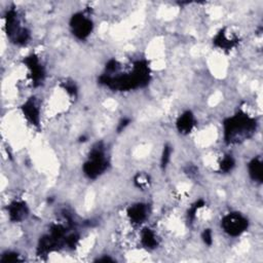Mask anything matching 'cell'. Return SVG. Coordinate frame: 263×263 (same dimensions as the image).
I'll list each match as a JSON object with an SVG mask.
<instances>
[{"label":"cell","instance_id":"cell-1","mask_svg":"<svg viewBox=\"0 0 263 263\" xmlns=\"http://www.w3.org/2000/svg\"><path fill=\"white\" fill-rule=\"evenodd\" d=\"M149 80V68L144 62H137L134 66L133 73L127 75L120 74L113 76L103 75L101 77V82L105 83L113 90L129 91L136 89V87L147 84Z\"/></svg>","mask_w":263,"mask_h":263},{"label":"cell","instance_id":"cell-2","mask_svg":"<svg viewBox=\"0 0 263 263\" xmlns=\"http://www.w3.org/2000/svg\"><path fill=\"white\" fill-rule=\"evenodd\" d=\"M223 126L226 142L232 143L251 136L256 128V123L246 114H237L227 119Z\"/></svg>","mask_w":263,"mask_h":263},{"label":"cell","instance_id":"cell-3","mask_svg":"<svg viewBox=\"0 0 263 263\" xmlns=\"http://www.w3.org/2000/svg\"><path fill=\"white\" fill-rule=\"evenodd\" d=\"M107 161L102 148H94L90 154V159L83 166L84 174L89 178L95 179L107 169Z\"/></svg>","mask_w":263,"mask_h":263},{"label":"cell","instance_id":"cell-4","mask_svg":"<svg viewBox=\"0 0 263 263\" xmlns=\"http://www.w3.org/2000/svg\"><path fill=\"white\" fill-rule=\"evenodd\" d=\"M221 225L229 236L238 237L248 228V220L239 213H231L222 219Z\"/></svg>","mask_w":263,"mask_h":263},{"label":"cell","instance_id":"cell-5","mask_svg":"<svg viewBox=\"0 0 263 263\" xmlns=\"http://www.w3.org/2000/svg\"><path fill=\"white\" fill-rule=\"evenodd\" d=\"M70 26L73 34L79 39L86 38L93 30L92 21L82 14L74 15L71 19Z\"/></svg>","mask_w":263,"mask_h":263},{"label":"cell","instance_id":"cell-6","mask_svg":"<svg viewBox=\"0 0 263 263\" xmlns=\"http://www.w3.org/2000/svg\"><path fill=\"white\" fill-rule=\"evenodd\" d=\"M25 64L31 72V77L34 84H39L44 78V69L35 55L29 56L24 60Z\"/></svg>","mask_w":263,"mask_h":263},{"label":"cell","instance_id":"cell-7","mask_svg":"<svg viewBox=\"0 0 263 263\" xmlns=\"http://www.w3.org/2000/svg\"><path fill=\"white\" fill-rule=\"evenodd\" d=\"M22 110L26 116V119L30 122L32 125L34 126H38L39 125V109L37 107V104L35 103V101L32 99L28 100L22 107Z\"/></svg>","mask_w":263,"mask_h":263},{"label":"cell","instance_id":"cell-8","mask_svg":"<svg viewBox=\"0 0 263 263\" xmlns=\"http://www.w3.org/2000/svg\"><path fill=\"white\" fill-rule=\"evenodd\" d=\"M9 215L11 220L15 222H20L24 220L28 215V209L26 204L22 201H14L9 207Z\"/></svg>","mask_w":263,"mask_h":263},{"label":"cell","instance_id":"cell-9","mask_svg":"<svg viewBox=\"0 0 263 263\" xmlns=\"http://www.w3.org/2000/svg\"><path fill=\"white\" fill-rule=\"evenodd\" d=\"M148 209L146 204L137 203L132 206L128 211V216L134 223H142L146 218H147Z\"/></svg>","mask_w":263,"mask_h":263},{"label":"cell","instance_id":"cell-10","mask_svg":"<svg viewBox=\"0 0 263 263\" xmlns=\"http://www.w3.org/2000/svg\"><path fill=\"white\" fill-rule=\"evenodd\" d=\"M194 126V116L191 112L183 113L177 121V129L182 134H188Z\"/></svg>","mask_w":263,"mask_h":263},{"label":"cell","instance_id":"cell-11","mask_svg":"<svg viewBox=\"0 0 263 263\" xmlns=\"http://www.w3.org/2000/svg\"><path fill=\"white\" fill-rule=\"evenodd\" d=\"M141 242L145 248H148V249H154L157 246L155 233L149 228L143 229L141 233Z\"/></svg>","mask_w":263,"mask_h":263},{"label":"cell","instance_id":"cell-12","mask_svg":"<svg viewBox=\"0 0 263 263\" xmlns=\"http://www.w3.org/2000/svg\"><path fill=\"white\" fill-rule=\"evenodd\" d=\"M249 174L254 181H262V163L258 159H254L249 164Z\"/></svg>","mask_w":263,"mask_h":263},{"label":"cell","instance_id":"cell-13","mask_svg":"<svg viewBox=\"0 0 263 263\" xmlns=\"http://www.w3.org/2000/svg\"><path fill=\"white\" fill-rule=\"evenodd\" d=\"M233 167H235V161H233V159L231 156L224 157L220 165V168L223 172H229L232 170Z\"/></svg>","mask_w":263,"mask_h":263},{"label":"cell","instance_id":"cell-14","mask_svg":"<svg viewBox=\"0 0 263 263\" xmlns=\"http://www.w3.org/2000/svg\"><path fill=\"white\" fill-rule=\"evenodd\" d=\"M170 156H171V148L169 146H166L163 156H162V166L166 167L170 161Z\"/></svg>","mask_w":263,"mask_h":263},{"label":"cell","instance_id":"cell-15","mask_svg":"<svg viewBox=\"0 0 263 263\" xmlns=\"http://www.w3.org/2000/svg\"><path fill=\"white\" fill-rule=\"evenodd\" d=\"M3 262H16L19 261V255L16 253H8L2 258Z\"/></svg>","mask_w":263,"mask_h":263},{"label":"cell","instance_id":"cell-16","mask_svg":"<svg viewBox=\"0 0 263 263\" xmlns=\"http://www.w3.org/2000/svg\"><path fill=\"white\" fill-rule=\"evenodd\" d=\"M202 240L204 242V244L207 245H212V232L210 229H206L202 233Z\"/></svg>","mask_w":263,"mask_h":263}]
</instances>
